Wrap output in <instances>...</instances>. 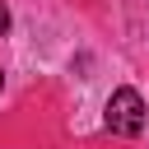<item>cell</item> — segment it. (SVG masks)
Here are the masks:
<instances>
[{
	"label": "cell",
	"instance_id": "cell-3",
	"mask_svg": "<svg viewBox=\"0 0 149 149\" xmlns=\"http://www.w3.org/2000/svg\"><path fill=\"white\" fill-rule=\"evenodd\" d=\"M0 84H5V74H0Z\"/></svg>",
	"mask_w": 149,
	"mask_h": 149
},
{
	"label": "cell",
	"instance_id": "cell-2",
	"mask_svg": "<svg viewBox=\"0 0 149 149\" xmlns=\"http://www.w3.org/2000/svg\"><path fill=\"white\" fill-rule=\"evenodd\" d=\"M5 33H9V5L0 0V37H5Z\"/></svg>",
	"mask_w": 149,
	"mask_h": 149
},
{
	"label": "cell",
	"instance_id": "cell-1",
	"mask_svg": "<svg viewBox=\"0 0 149 149\" xmlns=\"http://www.w3.org/2000/svg\"><path fill=\"white\" fill-rule=\"evenodd\" d=\"M107 130L112 135H121V140H135L140 130H144V98H140V88H116L112 98H107Z\"/></svg>",
	"mask_w": 149,
	"mask_h": 149
}]
</instances>
